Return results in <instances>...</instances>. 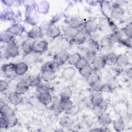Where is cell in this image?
Segmentation results:
<instances>
[{"label": "cell", "mask_w": 132, "mask_h": 132, "mask_svg": "<svg viewBox=\"0 0 132 132\" xmlns=\"http://www.w3.org/2000/svg\"><path fill=\"white\" fill-rule=\"evenodd\" d=\"M45 9V10L46 11H47L48 9V4L46 3V2H41L39 4V6H38V11L39 12H40L41 13H43V8Z\"/></svg>", "instance_id": "f35d334b"}, {"label": "cell", "mask_w": 132, "mask_h": 132, "mask_svg": "<svg viewBox=\"0 0 132 132\" xmlns=\"http://www.w3.org/2000/svg\"><path fill=\"white\" fill-rule=\"evenodd\" d=\"M72 94L71 89L68 87H64L61 89L60 92V96L61 98L63 99H70Z\"/></svg>", "instance_id": "cb8c5ba5"}, {"label": "cell", "mask_w": 132, "mask_h": 132, "mask_svg": "<svg viewBox=\"0 0 132 132\" xmlns=\"http://www.w3.org/2000/svg\"><path fill=\"white\" fill-rule=\"evenodd\" d=\"M106 64L105 59L103 56H96L93 63L94 67L97 70L104 68Z\"/></svg>", "instance_id": "4fadbf2b"}, {"label": "cell", "mask_w": 132, "mask_h": 132, "mask_svg": "<svg viewBox=\"0 0 132 132\" xmlns=\"http://www.w3.org/2000/svg\"><path fill=\"white\" fill-rule=\"evenodd\" d=\"M78 31L79 30L78 28H75L70 26L65 29L64 30V34L66 36L73 38L78 32Z\"/></svg>", "instance_id": "f546056e"}, {"label": "cell", "mask_w": 132, "mask_h": 132, "mask_svg": "<svg viewBox=\"0 0 132 132\" xmlns=\"http://www.w3.org/2000/svg\"><path fill=\"white\" fill-rule=\"evenodd\" d=\"M8 100L12 105H17L22 102L23 98L21 94H19L15 92H11L9 94Z\"/></svg>", "instance_id": "ba28073f"}, {"label": "cell", "mask_w": 132, "mask_h": 132, "mask_svg": "<svg viewBox=\"0 0 132 132\" xmlns=\"http://www.w3.org/2000/svg\"><path fill=\"white\" fill-rule=\"evenodd\" d=\"M42 31L40 27L36 26L32 28L28 32V36L31 39H37L42 36Z\"/></svg>", "instance_id": "5bb4252c"}, {"label": "cell", "mask_w": 132, "mask_h": 132, "mask_svg": "<svg viewBox=\"0 0 132 132\" xmlns=\"http://www.w3.org/2000/svg\"><path fill=\"white\" fill-rule=\"evenodd\" d=\"M70 55L66 51H63L57 53L54 58V61L59 66L68 60Z\"/></svg>", "instance_id": "3957f363"}, {"label": "cell", "mask_w": 132, "mask_h": 132, "mask_svg": "<svg viewBox=\"0 0 132 132\" xmlns=\"http://www.w3.org/2000/svg\"><path fill=\"white\" fill-rule=\"evenodd\" d=\"M53 109L55 112H59L62 111L59 106V102H56L53 104Z\"/></svg>", "instance_id": "f6af8a7d"}, {"label": "cell", "mask_w": 132, "mask_h": 132, "mask_svg": "<svg viewBox=\"0 0 132 132\" xmlns=\"http://www.w3.org/2000/svg\"><path fill=\"white\" fill-rule=\"evenodd\" d=\"M1 127L2 128L7 127V122L5 117L2 113H1Z\"/></svg>", "instance_id": "7bdbcfd3"}, {"label": "cell", "mask_w": 132, "mask_h": 132, "mask_svg": "<svg viewBox=\"0 0 132 132\" xmlns=\"http://www.w3.org/2000/svg\"><path fill=\"white\" fill-rule=\"evenodd\" d=\"M28 69L27 65L23 62H20L16 64L15 72L18 75H23L24 74Z\"/></svg>", "instance_id": "e0dca14e"}, {"label": "cell", "mask_w": 132, "mask_h": 132, "mask_svg": "<svg viewBox=\"0 0 132 132\" xmlns=\"http://www.w3.org/2000/svg\"><path fill=\"white\" fill-rule=\"evenodd\" d=\"M87 78L88 79V80H89L90 84H91V83L99 79V76L97 74L92 73Z\"/></svg>", "instance_id": "b9f144b4"}, {"label": "cell", "mask_w": 132, "mask_h": 132, "mask_svg": "<svg viewBox=\"0 0 132 132\" xmlns=\"http://www.w3.org/2000/svg\"><path fill=\"white\" fill-rule=\"evenodd\" d=\"M58 66L54 61L48 62L42 65L41 71L42 72H52L55 73L57 71Z\"/></svg>", "instance_id": "52a82bcc"}, {"label": "cell", "mask_w": 132, "mask_h": 132, "mask_svg": "<svg viewBox=\"0 0 132 132\" xmlns=\"http://www.w3.org/2000/svg\"><path fill=\"white\" fill-rule=\"evenodd\" d=\"M92 68L89 64H87L86 66L82 68L81 69H79V72L80 74L84 77L87 78H88L89 76V75L92 73Z\"/></svg>", "instance_id": "83f0119b"}, {"label": "cell", "mask_w": 132, "mask_h": 132, "mask_svg": "<svg viewBox=\"0 0 132 132\" xmlns=\"http://www.w3.org/2000/svg\"><path fill=\"white\" fill-rule=\"evenodd\" d=\"M86 40L85 34L82 31H79L72 38L73 42L77 44L82 43Z\"/></svg>", "instance_id": "d6986e66"}, {"label": "cell", "mask_w": 132, "mask_h": 132, "mask_svg": "<svg viewBox=\"0 0 132 132\" xmlns=\"http://www.w3.org/2000/svg\"><path fill=\"white\" fill-rule=\"evenodd\" d=\"M13 34L16 35H21L24 31V27L20 24H16L13 25L9 30Z\"/></svg>", "instance_id": "4316f807"}, {"label": "cell", "mask_w": 132, "mask_h": 132, "mask_svg": "<svg viewBox=\"0 0 132 132\" xmlns=\"http://www.w3.org/2000/svg\"><path fill=\"white\" fill-rule=\"evenodd\" d=\"M60 123L62 126L64 127H68L71 126V125L72 124V121L71 119L67 117H65L61 119Z\"/></svg>", "instance_id": "74e56055"}, {"label": "cell", "mask_w": 132, "mask_h": 132, "mask_svg": "<svg viewBox=\"0 0 132 132\" xmlns=\"http://www.w3.org/2000/svg\"><path fill=\"white\" fill-rule=\"evenodd\" d=\"M95 57H96V53L89 51L87 53H86L84 58L86 59L87 63L88 64H93Z\"/></svg>", "instance_id": "1f68e13d"}, {"label": "cell", "mask_w": 132, "mask_h": 132, "mask_svg": "<svg viewBox=\"0 0 132 132\" xmlns=\"http://www.w3.org/2000/svg\"><path fill=\"white\" fill-rule=\"evenodd\" d=\"M59 106L62 111H68L73 107V102L70 99L61 98L59 101Z\"/></svg>", "instance_id": "8fae6325"}, {"label": "cell", "mask_w": 132, "mask_h": 132, "mask_svg": "<svg viewBox=\"0 0 132 132\" xmlns=\"http://www.w3.org/2000/svg\"><path fill=\"white\" fill-rule=\"evenodd\" d=\"M103 102V97L99 92H94L92 94L91 98V102L94 107L100 105Z\"/></svg>", "instance_id": "30bf717a"}, {"label": "cell", "mask_w": 132, "mask_h": 132, "mask_svg": "<svg viewBox=\"0 0 132 132\" xmlns=\"http://www.w3.org/2000/svg\"><path fill=\"white\" fill-rule=\"evenodd\" d=\"M47 45V42L46 41H35L33 42V51L35 53H43L46 50Z\"/></svg>", "instance_id": "6da1fadb"}, {"label": "cell", "mask_w": 132, "mask_h": 132, "mask_svg": "<svg viewBox=\"0 0 132 132\" xmlns=\"http://www.w3.org/2000/svg\"><path fill=\"white\" fill-rule=\"evenodd\" d=\"M105 59L106 64L112 65L116 63L117 56L113 53H111L105 56Z\"/></svg>", "instance_id": "d6a6232c"}, {"label": "cell", "mask_w": 132, "mask_h": 132, "mask_svg": "<svg viewBox=\"0 0 132 132\" xmlns=\"http://www.w3.org/2000/svg\"><path fill=\"white\" fill-rule=\"evenodd\" d=\"M84 23L83 20L79 17H75L71 19L69 22L70 26L71 27L78 28L80 27Z\"/></svg>", "instance_id": "7402d4cb"}, {"label": "cell", "mask_w": 132, "mask_h": 132, "mask_svg": "<svg viewBox=\"0 0 132 132\" xmlns=\"http://www.w3.org/2000/svg\"><path fill=\"white\" fill-rule=\"evenodd\" d=\"M87 64H88L87 63L86 59L84 58H81L75 65L76 67L79 70Z\"/></svg>", "instance_id": "ab89813d"}, {"label": "cell", "mask_w": 132, "mask_h": 132, "mask_svg": "<svg viewBox=\"0 0 132 132\" xmlns=\"http://www.w3.org/2000/svg\"><path fill=\"white\" fill-rule=\"evenodd\" d=\"M41 79L45 82L51 81L55 77V73L52 72H42Z\"/></svg>", "instance_id": "484cf974"}, {"label": "cell", "mask_w": 132, "mask_h": 132, "mask_svg": "<svg viewBox=\"0 0 132 132\" xmlns=\"http://www.w3.org/2000/svg\"><path fill=\"white\" fill-rule=\"evenodd\" d=\"M124 127V122L122 119H119L114 122L113 128L117 131H121L123 130Z\"/></svg>", "instance_id": "836d02e7"}, {"label": "cell", "mask_w": 132, "mask_h": 132, "mask_svg": "<svg viewBox=\"0 0 132 132\" xmlns=\"http://www.w3.org/2000/svg\"><path fill=\"white\" fill-rule=\"evenodd\" d=\"M123 14L122 9L119 6H115L113 8L111 12V15L112 18L118 19L121 18Z\"/></svg>", "instance_id": "603a6c76"}, {"label": "cell", "mask_w": 132, "mask_h": 132, "mask_svg": "<svg viewBox=\"0 0 132 132\" xmlns=\"http://www.w3.org/2000/svg\"><path fill=\"white\" fill-rule=\"evenodd\" d=\"M98 120L100 124L103 126H106L108 125L111 121V117L109 114L104 112L102 113L99 116Z\"/></svg>", "instance_id": "7c38bea8"}, {"label": "cell", "mask_w": 132, "mask_h": 132, "mask_svg": "<svg viewBox=\"0 0 132 132\" xmlns=\"http://www.w3.org/2000/svg\"><path fill=\"white\" fill-rule=\"evenodd\" d=\"M16 64L13 63H9L4 65L2 68V71L5 75L9 76H13L16 74L15 72Z\"/></svg>", "instance_id": "277c9868"}, {"label": "cell", "mask_w": 132, "mask_h": 132, "mask_svg": "<svg viewBox=\"0 0 132 132\" xmlns=\"http://www.w3.org/2000/svg\"><path fill=\"white\" fill-rule=\"evenodd\" d=\"M89 51L96 53L99 49V45L95 41H91L88 45Z\"/></svg>", "instance_id": "d590c367"}, {"label": "cell", "mask_w": 132, "mask_h": 132, "mask_svg": "<svg viewBox=\"0 0 132 132\" xmlns=\"http://www.w3.org/2000/svg\"><path fill=\"white\" fill-rule=\"evenodd\" d=\"M41 77L39 75H32L28 77L26 82L29 86L38 87L41 83Z\"/></svg>", "instance_id": "9c48e42d"}, {"label": "cell", "mask_w": 132, "mask_h": 132, "mask_svg": "<svg viewBox=\"0 0 132 132\" xmlns=\"http://www.w3.org/2000/svg\"><path fill=\"white\" fill-rule=\"evenodd\" d=\"M35 53L31 54V53L26 54L25 56V59L28 62H34L36 60V58H37V56L35 54Z\"/></svg>", "instance_id": "8d00e7d4"}, {"label": "cell", "mask_w": 132, "mask_h": 132, "mask_svg": "<svg viewBox=\"0 0 132 132\" xmlns=\"http://www.w3.org/2000/svg\"><path fill=\"white\" fill-rule=\"evenodd\" d=\"M131 24H128L124 29L125 34L128 37V38H131Z\"/></svg>", "instance_id": "60d3db41"}, {"label": "cell", "mask_w": 132, "mask_h": 132, "mask_svg": "<svg viewBox=\"0 0 132 132\" xmlns=\"http://www.w3.org/2000/svg\"><path fill=\"white\" fill-rule=\"evenodd\" d=\"M81 58V57L79 54L74 53L69 56L68 61L70 64L72 65H76Z\"/></svg>", "instance_id": "4dcf8cb0"}, {"label": "cell", "mask_w": 132, "mask_h": 132, "mask_svg": "<svg viewBox=\"0 0 132 132\" xmlns=\"http://www.w3.org/2000/svg\"><path fill=\"white\" fill-rule=\"evenodd\" d=\"M28 87L26 80H22L18 83L15 87V92L19 94H23L28 90Z\"/></svg>", "instance_id": "8992f818"}, {"label": "cell", "mask_w": 132, "mask_h": 132, "mask_svg": "<svg viewBox=\"0 0 132 132\" xmlns=\"http://www.w3.org/2000/svg\"><path fill=\"white\" fill-rule=\"evenodd\" d=\"M90 85L92 89L96 92H99L102 90L104 87V85L102 83V81L100 80V79L95 81H94L90 84Z\"/></svg>", "instance_id": "f1b7e54d"}, {"label": "cell", "mask_w": 132, "mask_h": 132, "mask_svg": "<svg viewBox=\"0 0 132 132\" xmlns=\"http://www.w3.org/2000/svg\"><path fill=\"white\" fill-rule=\"evenodd\" d=\"M60 30L58 28L56 27H50L47 30V35L52 38H55L60 35Z\"/></svg>", "instance_id": "d4e9b609"}, {"label": "cell", "mask_w": 132, "mask_h": 132, "mask_svg": "<svg viewBox=\"0 0 132 132\" xmlns=\"http://www.w3.org/2000/svg\"><path fill=\"white\" fill-rule=\"evenodd\" d=\"M8 87V85L7 82L3 80H1L0 81V91L1 92L4 91Z\"/></svg>", "instance_id": "ee69618b"}, {"label": "cell", "mask_w": 132, "mask_h": 132, "mask_svg": "<svg viewBox=\"0 0 132 132\" xmlns=\"http://www.w3.org/2000/svg\"><path fill=\"white\" fill-rule=\"evenodd\" d=\"M97 27V23L93 21H88L86 22L85 25V28L86 30V31L90 33L91 32L94 31Z\"/></svg>", "instance_id": "ffe728a7"}, {"label": "cell", "mask_w": 132, "mask_h": 132, "mask_svg": "<svg viewBox=\"0 0 132 132\" xmlns=\"http://www.w3.org/2000/svg\"><path fill=\"white\" fill-rule=\"evenodd\" d=\"M101 53L103 55L106 56L107 55L112 53V47L109 44H106L103 45L102 48L101 49Z\"/></svg>", "instance_id": "e575fe53"}, {"label": "cell", "mask_w": 132, "mask_h": 132, "mask_svg": "<svg viewBox=\"0 0 132 132\" xmlns=\"http://www.w3.org/2000/svg\"><path fill=\"white\" fill-rule=\"evenodd\" d=\"M33 42L30 40H26L22 44V49L25 54H28L33 51Z\"/></svg>", "instance_id": "44dd1931"}, {"label": "cell", "mask_w": 132, "mask_h": 132, "mask_svg": "<svg viewBox=\"0 0 132 132\" xmlns=\"http://www.w3.org/2000/svg\"><path fill=\"white\" fill-rule=\"evenodd\" d=\"M13 37V34L10 30L4 31L1 34V40L5 43L12 42Z\"/></svg>", "instance_id": "9a60e30c"}, {"label": "cell", "mask_w": 132, "mask_h": 132, "mask_svg": "<svg viewBox=\"0 0 132 132\" xmlns=\"http://www.w3.org/2000/svg\"><path fill=\"white\" fill-rule=\"evenodd\" d=\"M116 63L120 67H124L128 63V58L125 55L121 54L117 57Z\"/></svg>", "instance_id": "ac0fdd59"}, {"label": "cell", "mask_w": 132, "mask_h": 132, "mask_svg": "<svg viewBox=\"0 0 132 132\" xmlns=\"http://www.w3.org/2000/svg\"><path fill=\"white\" fill-rule=\"evenodd\" d=\"M75 74V70L72 67H68L65 68L61 73L62 76L66 79H69L73 78Z\"/></svg>", "instance_id": "2e32d148"}, {"label": "cell", "mask_w": 132, "mask_h": 132, "mask_svg": "<svg viewBox=\"0 0 132 132\" xmlns=\"http://www.w3.org/2000/svg\"><path fill=\"white\" fill-rule=\"evenodd\" d=\"M19 53V47L13 42L9 43L6 48V54L9 57H15L18 55Z\"/></svg>", "instance_id": "7a4b0ae2"}, {"label": "cell", "mask_w": 132, "mask_h": 132, "mask_svg": "<svg viewBox=\"0 0 132 132\" xmlns=\"http://www.w3.org/2000/svg\"><path fill=\"white\" fill-rule=\"evenodd\" d=\"M38 98L39 102L44 105H47L52 102V97L48 92H40Z\"/></svg>", "instance_id": "5b68a950"}]
</instances>
